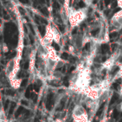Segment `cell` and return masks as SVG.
Returning a JSON list of instances; mask_svg holds the SVG:
<instances>
[{
    "instance_id": "5b68a950",
    "label": "cell",
    "mask_w": 122,
    "mask_h": 122,
    "mask_svg": "<svg viewBox=\"0 0 122 122\" xmlns=\"http://www.w3.org/2000/svg\"><path fill=\"white\" fill-rule=\"evenodd\" d=\"M117 110H118L119 112L122 113V100L121 101V102L117 106Z\"/></svg>"
},
{
    "instance_id": "7a4b0ae2",
    "label": "cell",
    "mask_w": 122,
    "mask_h": 122,
    "mask_svg": "<svg viewBox=\"0 0 122 122\" xmlns=\"http://www.w3.org/2000/svg\"><path fill=\"white\" fill-rule=\"evenodd\" d=\"M87 13L88 10L86 8H81L78 10H75L73 8H69V21L71 26L73 28L81 24L86 18Z\"/></svg>"
},
{
    "instance_id": "277c9868",
    "label": "cell",
    "mask_w": 122,
    "mask_h": 122,
    "mask_svg": "<svg viewBox=\"0 0 122 122\" xmlns=\"http://www.w3.org/2000/svg\"><path fill=\"white\" fill-rule=\"evenodd\" d=\"M52 31H53V38H54V41L56 43V44H59L61 41V35L59 31L57 30V29H56L55 27H52Z\"/></svg>"
},
{
    "instance_id": "8992f818",
    "label": "cell",
    "mask_w": 122,
    "mask_h": 122,
    "mask_svg": "<svg viewBox=\"0 0 122 122\" xmlns=\"http://www.w3.org/2000/svg\"><path fill=\"white\" fill-rule=\"evenodd\" d=\"M2 51H3L4 52H7V51H8V48H7L6 45H5L4 44L2 45Z\"/></svg>"
},
{
    "instance_id": "52a82bcc",
    "label": "cell",
    "mask_w": 122,
    "mask_h": 122,
    "mask_svg": "<svg viewBox=\"0 0 122 122\" xmlns=\"http://www.w3.org/2000/svg\"><path fill=\"white\" fill-rule=\"evenodd\" d=\"M103 122V121H101V122Z\"/></svg>"
},
{
    "instance_id": "6da1fadb",
    "label": "cell",
    "mask_w": 122,
    "mask_h": 122,
    "mask_svg": "<svg viewBox=\"0 0 122 122\" xmlns=\"http://www.w3.org/2000/svg\"><path fill=\"white\" fill-rule=\"evenodd\" d=\"M71 117L73 122H92L86 108L82 104H74L71 112Z\"/></svg>"
},
{
    "instance_id": "3957f363",
    "label": "cell",
    "mask_w": 122,
    "mask_h": 122,
    "mask_svg": "<svg viewBox=\"0 0 122 122\" xmlns=\"http://www.w3.org/2000/svg\"><path fill=\"white\" fill-rule=\"evenodd\" d=\"M111 24L114 28L117 29H122V10L115 13V14L112 18Z\"/></svg>"
}]
</instances>
